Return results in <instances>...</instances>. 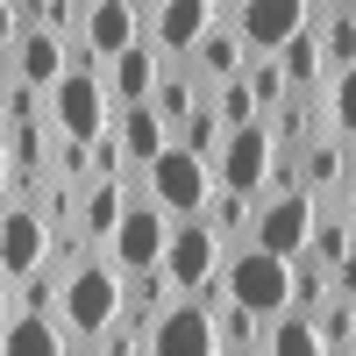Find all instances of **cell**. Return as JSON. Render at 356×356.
Masks as SVG:
<instances>
[{"instance_id":"cell-1","label":"cell","mask_w":356,"mask_h":356,"mask_svg":"<svg viewBox=\"0 0 356 356\" xmlns=\"http://www.w3.org/2000/svg\"><path fill=\"white\" fill-rule=\"evenodd\" d=\"M143 200H157L171 221H200L207 200H214V164L193 157L186 143H171V150H157L143 164Z\"/></svg>"},{"instance_id":"cell-2","label":"cell","mask_w":356,"mask_h":356,"mask_svg":"<svg viewBox=\"0 0 356 356\" xmlns=\"http://www.w3.org/2000/svg\"><path fill=\"white\" fill-rule=\"evenodd\" d=\"M114 314H122V271H114L107 257L72 264V271H65V300H57V321H65V335L93 342Z\"/></svg>"},{"instance_id":"cell-3","label":"cell","mask_w":356,"mask_h":356,"mask_svg":"<svg viewBox=\"0 0 356 356\" xmlns=\"http://www.w3.org/2000/svg\"><path fill=\"white\" fill-rule=\"evenodd\" d=\"M221 271H228V300H235V307H250L257 321H271V314L292 307V264H285V257L243 243V250H228V257H221Z\"/></svg>"},{"instance_id":"cell-4","label":"cell","mask_w":356,"mask_h":356,"mask_svg":"<svg viewBox=\"0 0 356 356\" xmlns=\"http://www.w3.org/2000/svg\"><path fill=\"white\" fill-rule=\"evenodd\" d=\"M164 243H171V214H164L157 200H129V214H122V228L100 243V257H107L122 278H136V271H157V264H164Z\"/></svg>"},{"instance_id":"cell-5","label":"cell","mask_w":356,"mask_h":356,"mask_svg":"<svg viewBox=\"0 0 356 356\" xmlns=\"http://www.w3.org/2000/svg\"><path fill=\"white\" fill-rule=\"evenodd\" d=\"M314 214H321V207L300 186H292V193H264L257 200V221H250V243L292 264V257H307V243H314Z\"/></svg>"},{"instance_id":"cell-6","label":"cell","mask_w":356,"mask_h":356,"mask_svg":"<svg viewBox=\"0 0 356 356\" xmlns=\"http://www.w3.org/2000/svg\"><path fill=\"white\" fill-rule=\"evenodd\" d=\"M107 122H114V107H107V86H100V72H79V65H65V79L50 86V129H57V136H72V143H93Z\"/></svg>"},{"instance_id":"cell-7","label":"cell","mask_w":356,"mask_h":356,"mask_svg":"<svg viewBox=\"0 0 356 356\" xmlns=\"http://www.w3.org/2000/svg\"><path fill=\"white\" fill-rule=\"evenodd\" d=\"M221 349V328H214V314H207L193 292H178V300L143 328V356H214Z\"/></svg>"},{"instance_id":"cell-8","label":"cell","mask_w":356,"mask_h":356,"mask_svg":"<svg viewBox=\"0 0 356 356\" xmlns=\"http://www.w3.org/2000/svg\"><path fill=\"white\" fill-rule=\"evenodd\" d=\"M43 264H50V221L36 214V200H8V214H0V278L22 285Z\"/></svg>"},{"instance_id":"cell-9","label":"cell","mask_w":356,"mask_h":356,"mask_svg":"<svg viewBox=\"0 0 356 356\" xmlns=\"http://www.w3.org/2000/svg\"><path fill=\"white\" fill-rule=\"evenodd\" d=\"M235 29H243V43L257 57H278L300 29H314V0H235Z\"/></svg>"},{"instance_id":"cell-10","label":"cell","mask_w":356,"mask_h":356,"mask_svg":"<svg viewBox=\"0 0 356 356\" xmlns=\"http://www.w3.org/2000/svg\"><path fill=\"white\" fill-rule=\"evenodd\" d=\"M214 22H228L221 0H164V8L150 15V50L164 57V65H186Z\"/></svg>"},{"instance_id":"cell-11","label":"cell","mask_w":356,"mask_h":356,"mask_svg":"<svg viewBox=\"0 0 356 356\" xmlns=\"http://www.w3.org/2000/svg\"><path fill=\"white\" fill-rule=\"evenodd\" d=\"M150 36V15L136 0H86V22H79V43L93 50V65H114L122 50H136Z\"/></svg>"},{"instance_id":"cell-12","label":"cell","mask_w":356,"mask_h":356,"mask_svg":"<svg viewBox=\"0 0 356 356\" xmlns=\"http://www.w3.org/2000/svg\"><path fill=\"white\" fill-rule=\"evenodd\" d=\"M214 186L250 193V200L271 193V122H250V129L228 136V150L214 157Z\"/></svg>"},{"instance_id":"cell-13","label":"cell","mask_w":356,"mask_h":356,"mask_svg":"<svg viewBox=\"0 0 356 356\" xmlns=\"http://www.w3.org/2000/svg\"><path fill=\"white\" fill-rule=\"evenodd\" d=\"M221 235L207 228V221H171V243H164V278L178 285V292H193L200 278H214L221 271Z\"/></svg>"},{"instance_id":"cell-14","label":"cell","mask_w":356,"mask_h":356,"mask_svg":"<svg viewBox=\"0 0 356 356\" xmlns=\"http://www.w3.org/2000/svg\"><path fill=\"white\" fill-rule=\"evenodd\" d=\"M300 193L314 200V207H335L342 193H349V143L328 129V136H314L307 150H300Z\"/></svg>"},{"instance_id":"cell-15","label":"cell","mask_w":356,"mask_h":356,"mask_svg":"<svg viewBox=\"0 0 356 356\" xmlns=\"http://www.w3.org/2000/svg\"><path fill=\"white\" fill-rule=\"evenodd\" d=\"M157 72H164V57L150 50V36H143L136 50H122L114 65H100V86H107V107L122 114V107H143L157 93Z\"/></svg>"},{"instance_id":"cell-16","label":"cell","mask_w":356,"mask_h":356,"mask_svg":"<svg viewBox=\"0 0 356 356\" xmlns=\"http://www.w3.org/2000/svg\"><path fill=\"white\" fill-rule=\"evenodd\" d=\"M143 178V171H136ZM136 178L122 171V178H100V186H86V200H79V235H86V243H107V235L114 228H122V214H129V200H136Z\"/></svg>"},{"instance_id":"cell-17","label":"cell","mask_w":356,"mask_h":356,"mask_svg":"<svg viewBox=\"0 0 356 356\" xmlns=\"http://www.w3.org/2000/svg\"><path fill=\"white\" fill-rule=\"evenodd\" d=\"M15 65V79L22 86H36V93H50L57 79H65V36H50V29H22L15 36V50H0Z\"/></svg>"},{"instance_id":"cell-18","label":"cell","mask_w":356,"mask_h":356,"mask_svg":"<svg viewBox=\"0 0 356 356\" xmlns=\"http://www.w3.org/2000/svg\"><path fill=\"white\" fill-rule=\"evenodd\" d=\"M243 57H250L243 29H235V22H214L186 65H193V79H200V86H221V79H235V72H243Z\"/></svg>"},{"instance_id":"cell-19","label":"cell","mask_w":356,"mask_h":356,"mask_svg":"<svg viewBox=\"0 0 356 356\" xmlns=\"http://www.w3.org/2000/svg\"><path fill=\"white\" fill-rule=\"evenodd\" d=\"M0 356H72V335L50 314H15L0 328Z\"/></svg>"},{"instance_id":"cell-20","label":"cell","mask_w":356,"mask_h":356,"mask_svg":"<svg viewBox=\"0 0 356 356\" xmlns=\"http://www.w3.org/2000/svg\"><path fill=\"white\" fill-rule=\"evenodd\" d=\"M114 136H122V157H129V171H143L157 150H171V129L157 122V107H150V100L114 114Z\"/></svg>"},{"instance_id":"cell-21","label":"cell","mask_w":356,"mask_h":356,"mask_svg":"<svg viewBox=\"0 0 356 356\" xmlns=\"http://www.w3.org/2000/svg\"><path fill=\"white\" fill-rule=\"evenodd\" d=\"M200 100H207V86L193 79V65H164V72H157V93H150V107H157V122H164L171 136H178V122H186V114H193Z\"/></svg>"},{"instance_id":"cell-22","label":"cell","mask_w":356,"mask_h":356,"mask_svg":"<svg viewBox=\"0 0 356 356\" xmlns=\"http://www.w3.org/2000/svg\"><path fill=\"white\" fill-rule=\"evenodd\" d=\"M278 72H285V86L292 93H321L328 86V57H321V29H300L285 50H278Z\"/></svg>"},{"instance_id":"cell-23","label":"cell","mask_w":356,"mask_h":356,"mask_svg":"<svg viewBox=\"0 0 356 356\" xmlns=\"http://www.w3.org/2000/svg\"><path fill=\"white\" fill-rule=\"evenodd\" d=\"M171 278H164V264L157 271H136V278H122V321H136V328H150V321L171 307Z\"/></svg>"},{"instance_id":"cell-24","label":"cell","mask_w":356,"mask_h":356,"mask_svg":"<svg viewBox=\"0 0 356 356\" xmlns=\"http://www.w3.org/2000/svg\"><path fill=\"white\" fill-rule=\"evenodd\" d=\"M264 356H328V349H321V335H314V321L307 314H271V321H264V342H257Z\"/></svg>"},{"instance_id":"cell-25","label":"cell","mask_w":356,"mask_h":356,"mask_svg":"<svg viewBox=\"0 0 356 356\" xmlns=\"http://www.w3.org/2000/svg\"><path fill=\"white\" fill-rule=\"evenodd\" d=\"M200 221L221 235V250H235V235H250V221H257V200H250V193L214 186V200H207V214H200Z\"/></svg>"},{"instance_id":"cell-26","label":"cell","mask_w":356,"mask_h":356,"mask_svg":"<svg viewBox=\"0 0 356 356\" xmlns=\"http://www.w3.org/2000/svg\"><path fill=\"white\" fill-rule=\"evenodd\" d=\"M307 321H314V335H321V349H328V356H349V342H356V300H342V292H335V300H321Z\"/></svg>"},{"instance_id":"cell-27","label":"cell","mask_w":356,"mask_h":356,"mask_svg":"<svg viewBox=\"0 0 356 356\" xmlns=\"http://www.w3.org/2000/svg\"><path fill=\"white\" fill-rule=\"evenodd\" d=\"M171 143H186L193 157H207V164H214V157L228 150V122H221V114H214V107L200 100V107L186 114V122H178V136H171Z\"/></svg>"},{"instance_id":"cell-28","label":"cell","mask_w":356,"mask_h":356,"mask_svg":"<svg viewBox=\"0 0 356 356\" xmlns=\"http://www.w3.org/2000/svg\"><path fill=\"white\" fill-rule=\"evenodd\" d=\"M243 79H250V100H257V114H264V122H271V114L285 107V93H292V86H285V72H278V57H243Z\"/></svg>"},{"instance_id":"cell-29","label":"cell","mask_w":356,"mask_h":356,"mask_svg":"<svg viewBox=\"0 0 356 356\" xmlns=\"http://www.w3.org/2000/svg\"><path fill=\"white\" fill-rule=\"evenodd\" d=\"M321 300H335V271L321 257H292V314H314Z\"/></svg>"},{"instance_id":"cell-30","label":"cell","mask_w":356,"mask_h":356,"mask_svg":"<svg viewBox=\"0 0 356 356\" xmlns=\"http://www.w3.org/2000/svg\"><path fill=\"white\" fill-rule=\"evenodd\" d=\"M207 107H214L221 122H228V136H235V129H250V122H264V114H257V100H250V79H243V72H235V79H221V86H207Z\"/></svg>"},{"instance_id":"cell-31","label":"cell","mask_w":356,"mask_h":356,"mask_svg":"<svg viewBox=\"0 0 356 356\" xmlns=\"http://www.w3.org/2000/svg\"><path fill=\"white\" fill-rule=\"evenodd\" d=\"M314 29H321V57H328V79H335L342 65H356V22H349V8H342V15H321Z\"/></svg>"},{"instance_id":"cell-32","label":"cell","mask_w":356,"mask_h":356,"mask_svg":"<svg viewBox=\"0 0 356 356\" xmlns=\"http://www.w3.org/2000/svg\"><path fill=\"white\" fill-rule=\"evenodd\" d=\"M328 129H335L342 143H356V65H342V72L328 79Z\"/></svg>"},{"instance_id":"cell-33","label":"cell","mask_w":356,"mask_h":356,"mask_svg":"<svg viewBox=\"0 0 356 356\" xmlns=\"http://www.w3.org/2000/svg\"><path fill=\"white\" fill-rule=\"evenodd\" d=\"M349 250H356V243H349L342 214H335V207H321V214H314V243H307V257H321V264H328V271H335V264H342Z\"/></svg>"},{"instance_id":"cell-34","label":"cell","mask_w":356,"mask_h":356,"mask_svg":"<svg viewBox=\"0 0 356 356\" xmlns=\"http://www.w3.org/2000/svg\"><path fill=\"white\" fill-rule=\"evenodd\" d=\"M129 171V157H122V136H114V122L93 136V186H100V178H122Z\"/></svg>"},{"instance_id":"cell-35","label":"cell","mask_w":356,"mask_h":356,"mask_svg":"<svg viewBox=\"0 0 356 356\" xmlns=\"http://www.w3.org/2000/svg\"><path fill=\"white\" fill-rule=\"evenodd\" d=\"M29 29V15L15 8V0H0V50H15V36Z\"/></svg>"},{"instance_id":"cell-36","label":"cell","mask_w":356,"mask_h":356,"mask_svg":"<svg viewBox=\"0 0 356 356\" xmlns=\"http://www.w3.org/2000/svg\"><path fill=\"white\" fill-rule=\"evenodd\" d=\"M335 292H342V300H356V250L335 264Z\"/></svg>"},{"instance_id":"cell-37","label":"cell","mask_w":356,"mask_h":356,"mask_svg":"<svg viewBox=\"0 0 356 356\" xmlns=\"http://www.w3.org/2000/svg\"><path fill=\"white\" fill-rule=\"evenodd\" d=\"M335 214H342V228H349V243H356V186H349V193L335 200Z\"/></svg>"},{"instance_id":"cell-38","label":"cell","mask_w":356,"mask_h":356,"mask_svg":"<svg viewBox=\"0 0 356 356\" xmlns=\"http://www.w3.org/2000/svg\"><path fill=\"white\" fill-rule=\"evenodd\" d=\"M8 292H15V285H8V278H0V328H8V321H15V314H22V307H15V300H8Z\"/></svg>"},{"instance_id":"cell-39","label":"cell","mask_w":356,"mask_h":356,"mask_svg":"<svg viewBox=\"0 0 356 356\" xmlns=\"http://www.w3.org/2000/svg\"><path fill=\"white\" fill-rule=\"evenodd\" d=\"M214 356H264V349H257V342H221Z\"/></svg>"},{"instance_id":"cell-40","label":"cell","mask_w":356,"mask_h":356,"mask_svg":"<svg viewBox=\"0 0 356 356\" xmlns=\"http://www.w3.org/2000/svg\"><path fill=\"white\" fill-rule=\"evenodd\" d=\"M8 186H15V164H8V143H0V200H8Z\"/></svg>"},{"instance_id":"cell-41","label":"cell","mask_w":356,"mask_h":356,"mask_svg":"<svg viewBox=\"0 0 356 356\" xmlns=\"http://www.w3.org/2000/svg\"><path fill=\"white\" fill-rule=\"evenodd\" d=\"M342 8H349V0H314V22H321V15H342Z\"/></svg>"},{"instance_id":"cell-42","label":"cell","mask_w":356,"mask_h":356,"mask_svg":"<svg viewBox=\"0 0 356 356\" xmlns=\"http://www.w3.org/2000/svg\"><path fill=\"white\" fill-rule=\"evenodd\" d=\"M136 8H143V15H157V8H164V0H136Z\"/></svg>"},{"instance_id":"cell-43","label":"cell","mask_w":356,"mask_h":356,"mask_svg":"<svg viewBox=\"0 0 356 356\" xmlns=\"http://www.w3.org/2000/svg\"><path fill=\"white\" fill-rule=\"evenodd\" d=\"M349 186H356V143H349Z\"/></svg>"},{"instance_id":"cell-44","label":"cell","mask_w":356,"mask_h":356,"mask_svg":"<svg viewBox=\"0 0 356 356\" xmlns=\"http://www.w3.org/2000/svg\"><path fill=\"white\" fill-rule=\"evenodd\" d=\"M65 8H86V0H65Z\"/></svg>"},{"instance_id":"cell-45","label":"cell","mask_w":356,"mask_h":356,"mask_svg":"<svg viewBox=\"0 0 356 356\" xmlns=\"http://www.w3.org/2000/svg\"><path fill=\"white\" fill-rule=\"evenodd\" d=\"M349 22H356V0H349Z\"/></svg>"},{"instance_id":"cell-46","label":"cell","mask_w":356,"mask_h":356,"mask_svg":"<svg viewBox=\"0 0 356 356\" xmlns=\"http://www.w3.org/2000/svg\"><path fill=\"white\" fill-rule=\"evenodd\" d=\"M349 356H356V342H349Z\"/></svg>"},{"instance_id":"cell-47","label":"cell","mask_w":356,"mask_h":356,"mask_svg":"<svg viewBox=\"0 0 356 356\" xmlns=\"http://www.w3.org/2000/svg\"><path fill=\"white\" fill-rule=\"evenodd\" d=\"M0 129H8V122H0Z\"/></svg>"}]
</instances>
